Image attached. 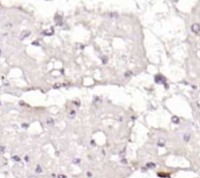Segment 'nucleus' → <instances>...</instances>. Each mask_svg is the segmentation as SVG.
Returning a JSON list of instances; mask_svg holds the SVG:
<instances>
[{
  "instance_id": "f257e3e1",
  "label": "nucleus",
  "mask_w": 200,
  "mask_h": 178,
  "mask_svg": "<svg viewBox=\"0 0 200 178\" xmlns=\"http://www.w3.org/2000/svg\"><path fill=\"white\" fill-rule=\"evenodd\" d=\"M191 30H192V31L195 32V34H198L199 31H200V26L197 24H193L192 27H191Z\"/></svg>"
},
{
  "instance_id": "f03ea898",
  "label": "nucleus",
  "mask_w": 200,
  "mask_h": 178,
  "mask_svg": "<svg viewBox=\"0 0 200 178\" xmlns=\"http://www.w3.org/2000/svg\"><path fill=\"white\" fill-rule=\"evenodd\" d=\"M147 167H155L156 165L154 164V163H147Z\"/></svg>"
},
{
  "instance_id": "7ed1b4c3",
  "label": "nucleus",
  "mask_w": 200,
  "mask_h": 178,
  "mask_svg": "<svg viewBox=\"0 0 200 178\" xmlns=\"http://www.w3.org/2000/svg\"><path fill=\"white\" fill-rule=\"evenodd\" d=\"M173 119H174V122H176V123L178 122V118H173Z\"/></svg>"
},
{
  "instance_id": "20e7f679",
  "label": "nucleus",
  "mask_w": 200,
  "mask_h": 178,
  "mask_svg": "<svg viewBox=\"0 0 200 178\" xmlns=\"http://www.w3.org/2000/svg\"><path fill=\"white\" fill-rule=\"evenodd\" d=\"M13 159H14L15 160H20V159L18 158V157H13Z\"/></svg>"
},
{
  "instance_id": "39448f33",
  "label": "nucleus",
  "mask_w": 200,
  "mask_h": 178,
  "mask_svg": "<svg viewBox=\"0 0 200 178\" xmlns=\"http://www.w3.org/2000/svg\"><path fill=\"white\" fill-rule=\"evenodd\" d=\"M59 178H66L65 176H59Z\"/></svg>"
}]
</instances>
